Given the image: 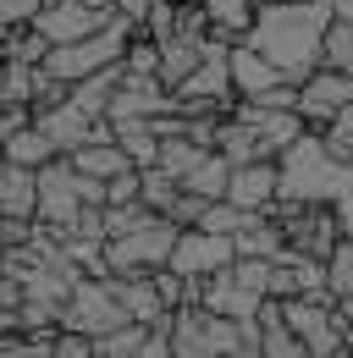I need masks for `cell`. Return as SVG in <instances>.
Segmentation results:
<instances>
[{"label": "cell", "instance_id": "obj_4", "mask_svg": "<svg viewBox=\"0 0 353 358\" xmlns=\"http://www.w3.org/2000/svg\"><path fill=\"white\" fill-rule=\"evenodd\" d=\"M270 215L282 221L287 237V254H304V259H331V248L342 243V215L337 204H270Z\"/></svg>", "mask_w": 353, "mask_h": 358}, {"label": "cell", "instance_id": "obj_11", "mask_svg": "<svg viewBox=\"0 0 353 358\" xmlns=\"http://www.w3.org/2000/svg\"><path fill=\"white\" fill-rule=\"evenodd\" d=\"M226 66H232V89H237V99H260V94H270L276 83H287L282 72H276V61H265L254 45H237L226 50Z\"/></svg>", "mask_w": 353, "mask_h": 358}, {"label": "cell", "instance_id": "obj_22", "mask_svg": "<svg viewBox=\"0 0 353 358\" xmlns=\"http://www.w3.org/2000/svg\"><path fill=\"white\" fill-rule=\"evenodd\" d=\"M320 66L353 72V17H331V28L320 39Z\"/></svg>", "mask_w": 353, "mask_h": 358}, {"label": "cell", "instance_id": "obj_7", "mask_svg": "<svg viewBox=\"0 0 353 358\" xmlns=\"http://www.w3.org/2000/svg\"><path fill=\"white\" fill-rule=\"evenodd\" d=\"M111 22H116V11H94L88 0H44L28 28H39L50 45H72V39H88Z\"/></svg>", "mask_w": 353, "mask_h": 358}, {"label": "cell", "instance_id": "obj_29", "mask_svg": "<svg viewBox=\"0 0 353 358\" xmlns=\"http://www.w3.org/2000/svg\"><path fill=\"white\" fill-rule=\"evenodd\" d=\"M205 204H210L205 193H193V187H182V193H176V204L166 210V215H172L176 226H199V221H205Z\"/></svg>", "mask_w": 353, "mask_h": 358}, {"label": "cell", "instance_id": "obj_31", "mask_svg": "<svg viewBox=\"0 0 353 358\" xmlns=\"http://www.w3.org/2000/svg\"><path fill=\"white\" fill-rule=\"evenodd\" d=\"M44 0H0V28H28Z\"/></svg>", "mask_w": 353, "mask_h": 358}, {"label": "cell", "instance_id": "obj_6", "mask_svg": "<svg viewBox=\"0 0 353 358\" xmlns=\"http://www.w3.org/2000/svg\"><path fill=\"white\" fill-rule=\"evenodd\" d=\"M232 259H237V243L226 231H210V226H182V237L172 248V270H182L188 281H205V275L226 270Z\"/></svg>", "mask_w": 353, "mask_h": 358}, {"label": "cell", "instance_id": "obj_12", "mask_svg": "<svg viewBox=\"0 0 353 358\" xmlns=\"http://www.w3.org/2000/svg\"><path fill=\"white\" fill-rule=\"evenodd\" d=\"M105 281H111V292L122 298V309H127L138 325H160V320L172 314L166 303H160V292H155V275H149V270H138V275H122V270H111Z\"/></svg>", "mask_w": 353, "mask_h": 358}, {"label": "cell", "instance_id": "obj_36", "mask_svg": "<svg viewBox=\"0 0 353 358\" xmlns=\"http://www.w3.org/2000/svg\"><path fill=\"white\" fill-rule=\"evenodd\" d=\"M0 166H6V143H0Z\"/></svg>", "mask_w": 353, "mask_h": 358}, {"label": "cell", "instance_id": "obj_25", "mask_svg": "<svg viewBox=\"0 0 353 358\" xmlns=\"http://www.w3.org/2000/svg\"><path fill=\"white\" fill-rule=\"evenodd\" d=\"M0 99H6V105H34V61H6Z\"/></svg>", "mask_w": 353, "mask_h": 358}, {"label": "cell", "instance_id": "obj_28", "mask_svg": "<svg viewBox=\"0 0 353 358\" xmlns=\"http://www.w3.org/2000/svg\"><path fill=\"white\" fill-rule=\"evenodd\" d=\"M138 193H144V166H132V171L105 182V204H138Z\"/></svg>", "mask_w": 353, "mask_h": 358}, {"label": "cell", "instance_id": "obj_5", "mask_svg": "<svg viewBox=\"0 0 353 358\" xmlns=\"http://www.w3.org/2000/svg\"><path fill=\"white\" fill-rule=\"evenodd\" d=\"M132 325V314L122 309V298L111 292V281L105 275H83L78 287H72V298L61 303V331H83V336H111V331H122Z\"/></svg>", "mask_w": 353, "mask_h": 358}, {"label": "cell", "instance_id": "obj_33", "mask_svg": "<svg viewBox=\"0 0 353 358\" xmlns=\"http://www.w3.org/2000/svg\"><path fill=\"white\" fill-rule=\"evenodd\" d=\"M11 34H17V28H0V61L11 55Z\"/></svg>", "mask_w": 353, "mask_h": 358}, {"label": "cell", "instance_id": "obj_32", "mask_svg": "<svg viewBox=\"0 0 353 358\" xmlns=\"http://www.w3.org/2000/svg\"><path fill=\"white\" fill-rule=\"evenodd\" d=\"M22 298H28L22 292V275L17 270H0V309H22Z\"/></svg>", "mask_w": 353, "mask_h": 358}, {"label": "cell", "instance_id": "obj_35", "mask_svg": "<svg viewBox=\"0 0 353 358\" xmlns=\"http://www.w3.org/2000/svg\"><path fill=\"white\" fill-rule=\"evenodd\" d=\"M0 83H6V61H0Z\"/></svg>", "mask_w": 353, "mask_h": 358}, {"label": "cell", "instance_id": "obj_34", "mask_svg": "<svg viewBox=\"0 0 353 358\" xmlns=\"http://www.w3.org/2000/svg\"><path fill=\"white\" fill-rule=\"evenodd\" d=\"M337 358H353V348H342V353H337Z\"/></svg>", "mask_w": 353, "mask_h": 358}, {"label": "cell", "instance_id": "obj_19", "mask_svg": "<svg viewBox=\"0 0 353 358\" xmlns=\"http://www.w3.org/2000/svg\"><path fill=\"white\" fill-rule=\"evenodd\" d=\"M199 6L210 11V34L226 39V45H237L254 22V0H199Z\"/></svg>", "mask_w": 353, "mask_h": 358}, {"label": "cell", "instance_id": "obj_37", "mask_svg": "<svg viewBox=\"0 0 353 358\" xmlns=\"http://www.w3.org/2000/svg\"><path fill=\"white\" fill-rule=\"evenodd\" d=\"M254 6H276V0H254Z\"/></svg>", "mask_w": 353, "mask_h": 358}, {"label": "cell", "instance_id": "obj_1", "mask_svg": "<svg viewBox=\"0 0 353 358\" xmlns=\"http://www.w3.org/2000/svg\"><path fill=\"white\" fill-rule=\"evenodd\" d=\"M331 0H276L254 6V22L243 34V45H254L265 61H276V72L287 83H304L320 66V39L331 28Z\"/></svg>", "mask_w": 353, "mask_h": 358}, {"label": "cell", "instance_id": "obj_18", "mask_svg": "<svg viewBox=\"0 0 353 358\" xmlns=\"http://www.w3.org/2000/svg\"><path fill=\"white\" fill-rule=\"evenodd\" d=\"M116 83H122V61H116V66H99L94 78H78V83H72V105L88 110V116H111Z\"/></svg>", "mask_w": 353, "mask_h": 358}, {"label": "cell", "instance_id": "obj_14", "mask_svg": "<svg viewBox=\"0 0 353 358\" xmlns=\"http://www.w3.org/2000/svg\"><path fill=\"white\" fill-rule=\"evenodd\" d=\"M0 215H17V221H39V171L28 166H0Z\"/></svg>", "mask_w": 353, "mask_h": 358}, {"label": "cell", "instance_id": "obj_27", "mask_svg": "<svg viewBox=\"0 0 353 358\" xmlns=\"http://www.w3.org/2000/svg\"><path fill=\"white\" fill-rule=\"evenodd\" d=\"M320 138H326V149H331L337 160H353V105H342V110L320 127Z\"/></svg>", "mask_w": 353, "mask_h": 358}, {"label": "cell", "instance_id": "obj_13", "mask_svg": "<svg viewBox=\"0 0 353 358\" xmlns=\"http://www.w3.org/2000/svg\"><path fill=\"white\" fill-rule=\"evenodd\" d=\"M34 122H39L44 133L55 138V149H61V155H72L78 143H88V138L99 133V116H88V110H78V105H72V94H67L61 105H50V110H39Z\"/></svg>", "mask_w": 353, "mask_h": 358}, {"label": "cell", "instance_id": "obj_16", "mask_svg": "<svg viewBox=\"0 0 353 358\" xmlns=\"http://www.w3.org/2000/svg\"><path fill=\"white\" fill-rule=\"evenodd\" d=\"M210 55V39H188V34H172L166 45H160V83L166 89H182L193 72H199V61Z\"/></svg>", "mask_w": 353, "mask_h": 358}, {"label": "cell", "instance_id": "obj_9", "mask_svg": "<svg viewBox=\"0 0 353 358\" xmlns=\"http://www.w3.org/2000/svg\"><path fill=\"white\" fill-rule=\"evenodd\" d=\"M282 193V166L276 160H249V166H232V182H226V199L237 210H270Z\"/></svg>", "mask_w": 353, "mask_h": 358}, {"label": "cell", "instance_id": "obj_10", "mask_svg": "<svg viewBox=\"0 0 353 358\" xmlns=\"http://www.w3.org/2000/svg\"><path fill=\"white\" fill-rule=\"evenodd\" d=\"M199 303H205V309H216V314H232V320H254L260 303H265V292H254L237 270L226 265V270H216V275H205Z\"/></svg>", "mask_w": 353, "mask_h": 358}, {"label": "cell", "instance_id": "obj_20", "mask_svg": "<svg viewBox=\"0 0 353 358\" xmlns=\"http://www.w3.org/2000/svg\"><path fill=\"white\" fill-rule=\"evenodd\" d=\"M116 143L132 155V166H155L160 160V127L155 122H116Z\"/></svg>", "mask_w": 353, "mask_h": 358}, {"label": "cell", "instance_id": "obj_30", "mask_svg": "<svg viewBox=\"0 0 353 358\" xmlns=\"http://www.w3.org/2000/svg\"><path fill=\"white\" fill-rule=\"evenodd\" d=\"M50 358H94V336H83V331H55V353Z\"/></svg>", "mask_w": 353, "mask_h": 358}, {"label": "cell", "instance_id": "obj_8", "mask_svg": "<svg viewBox=\"0 0 353 358\" xmlns=\"http://www.w3.org/2000/svg\"><path fill=\"white\" fill-rule=\"evenodd\" d=\"M342 105H353V72H337V66H314L304 83H298V116L320 133Z\"/></svg>", "mask_w": 353, "mask_h": 358}, {"label": "cell", "instance_id": "obj_24", "mask_svg": "<svg viewBox=\"0 0 353 358\" xmlns=\"http://www.w3.org/2000/svg\"><path fill=\"white\" fill-rule=\"evenodd\" d=\"M326 287H331V298H348L353 292V231H342V243L326 259Z\"/></svg>", "mask_w": 353, "mask_h": 358}, {"label": "cell", "instance_id": "obj_26", "mask_svg": "<svg viewBox=\"0 0 353 358\" xmlns=\"http://www.w3.org/2000/svg\"><path fill=\"white\" fill-rule=\"evenodd\" d=\"M249 215H254V210H237L232 199H210V204H205V221H199V226H210V231H226V237H237Z\"/></svg>", "mask_w": 353, "mask_h": 358}, {"label": "cell", "instance_id": "obj_3", "mask_svg": "<svg viewBox=\"0 0 353 358\" xmlns=\"http://www.w3.org/2000/svg\"><path fill=\"white\" fill-rule=\"evenodd\" d=\"M176 237H182V226L172 215H160V210H149L138 226L127 231H116V237H105V265L122 270V275H138V270H160L172 265V248Z\"/></svg>", "mask_w": 353, "mask_h": 358}, {"label": "cell", "instance_id": "obj_2", "mask_svg": "<svg viewBox=\"0 0 353 358\" xmlns=\"http://www.w3.org/2000/svg\"><path fill=\"white\" fill-rule=\"evenodd\" d=\"M276 166H282V193H276L282 204H342V199H353V160H337L314 127Z\"/></svg>", "mask_w": 353, "mask_h": 358}, {"label": "cell", "instance_id": "obj_23", "mask_svg": "<svg viewBox=\"0 0 353 358\" xmlns=\"http://www.w3.org/2000/svg\"><path fill=\"white\" fill-rule=\"evenodd\" d=\"M176 193H182V182H176L166 166H144V193H138V199H144L149 210H160V215H166V210L176 204Z\"/></svg>", "mask_w": 353, "mask_h": 358}, {"label": "cell", "instance_id": "obj_15", "mask_svg": "<svg viewBox=\"0 0 353 358\" xmlns=\"http://www.w3.org/2000/svg\"><path fill=\"white\" fill-rule=\"evenodd\" d=\"M67 160H72L83 177H99V182H111V177H122V171H132V155L116 143V138H88V143H78Z\"/></svg>", "mask_w": 353, "mask_h": 358}, {"label": "cell", "instance_id": "obj_17", "mask_svg": "<svg viewBox=\"0 0 353 358\" xmlns=\"http://www.w3.org/2000/svg\"><path fill=\"white\" fill-rule=\"evenodd\" d=\"M61 149H55V138L44 133L39 122H28V127H17V133L6 138V160L11 166H28V171H39V166H50Z\"/></svg>", "mask_w": 353, "mask_h": 358}, {"label": "cell", "instance_id": "obj_21", "mask_svg": "<svg viewBox=\"0 0 353 358\" xmlns=\"http://www.w3.org/2000/svg\"><path fill=\"white\" fill-rule=\"evenodd\" d=\"M205 155H210V149H205V143H193L188 133H166V138H160V160H155V166H166V171L182 182L199 160H205Z\"/></svg>", "mask_w": 353, "mask_h": 358}]
</instances>
